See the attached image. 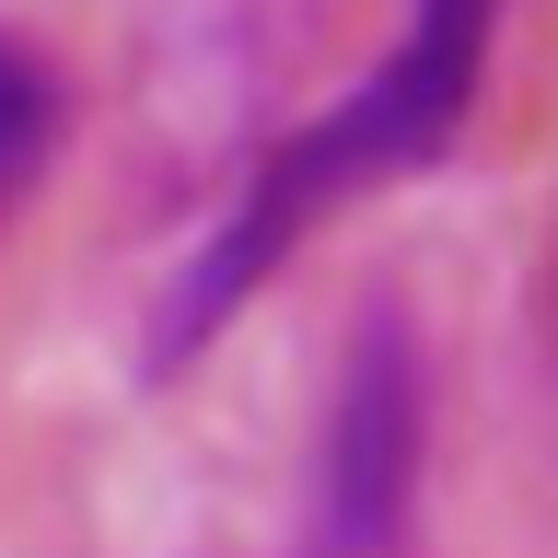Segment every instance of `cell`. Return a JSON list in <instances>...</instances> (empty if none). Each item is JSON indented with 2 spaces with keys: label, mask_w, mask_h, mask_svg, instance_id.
I'll return each instance as SVG.
<instances>
[{
  "label": "cell",
  "mask_w": 558,
  "mask_h": 558,
  "mask_svg": "<svg viewBox=\"0 0 558 558\" xmlns=\"http://www.w3.org/2000/svg\"><path fill=\"white\" fill-rule=\"evenodd\" d=\"M59 129H70V94L59 70L35 59L24 35H0V221L35 198V174L59 163Z\"/></svg>",
  "instance_id": "cell-3"
},
{
  "label": "cell",
  "mask_w": 558,
  "mask_h": 558,
  "mask_svg": "<svg viewBox=\"0 0 558 558\" xmlns=\"http://www.w3.org/2000/svg\"><path fill=\"white\" fill-rule=\"evenodd\" d=\"M477 82H488V12H477V0H430V12H408V35H396L338 105H314L303 129H291L268 163L221 198L209 244L174 268V291H163L151 361L209 349L256 291H268V268L326 221V209H349L361 186H384V174H418L453 129H465Z\"/></svg>",
  "instance_id": "cell-1"
},
{
  "label": "cell",
  "mask_w": 558,
  "mask_h": 558,
  "mask_svg": "<svg viewBox=\"0 0 558 558\" xmlns=\"http://www.w3.org/2000/svg\"><path fill=\"white\" fill-rule=\"evenodd\" d=\"M418 453H430V373H418L408 303H361L338 349V396L314 430V512L291 558H408Z\"/></svg>",
  "instance_id": "cell-2"
}]
</instances>
